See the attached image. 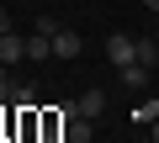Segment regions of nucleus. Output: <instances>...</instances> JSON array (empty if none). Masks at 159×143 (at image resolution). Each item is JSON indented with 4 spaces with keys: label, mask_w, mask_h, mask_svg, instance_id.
I'll return each mask as SVG.
<instances>
[{
    "label": "nucleus",
    "mask_w": 159,
    "mask_h": 143,
    "mask_svg": "<svg viewBox=\"0 0 159 143\" xmlns=\"http://www.w3.org/2000/svg\"><path fill=\"white\" fill-rule=\"evenodd\" d=\"M11 143H32V138H11Z\"/></svg>",
    "instance_id": "15"
},
{
    "label": "nucleus",
    "mask_w": 159,
    "mask_h": 143,
    "mask_svg": "<svg viewBox=\"0 0 159 143\" xmlns=\"http://www.w3.org/2000/svg\"><path fill=\"white\" fill-rule=\"evenodd\" d=\"M148 132H154V143H159V122H148Z\"/></svg>",
    "instance_id": "14"
},
{
    "label": "nucleus",
    "mask_w": 159,
    "mask_h": 143,
    "mask_svg": "<svg viewBox=\"0 0 159 143\" xmlns=\"http://www.w3.org/2000/svg\"><path fill=\"white\" fill-rule=\"evenodd\" d=\"M143 6H148V11H154V16H159V0H143Z\"/></svg>",
    "instance_id": "13"
},
{
    "label": "nucleus",
    "mask_w": 159,
    "mask_h": 143,
    "mask_svg": "<svg viewBox=\"0 0 159 143\" xmlns=\"http://www.w3.org/2000/svg\"><path fill=\"white\" fill-rule=\"evenodd\" d=\"M21 58H27V37H21V32H6V37H0V64L11 69V64H21Z\"/></svg>",
    "instance_id": "2"
},
{
    "label": "nucleus",
    "mask_w": 159,
    "mask_h": 143,
    "mask_svg": "<svg viewBox=\"0 0 159 143\" xmlns=\"http://www.w3.org/2000/svg\"><path fill=\"white\" fill-rule=\"evenodd\" d=\"M32 101H37V96H32V85H16V90H11V106H16V111H27Z\"/></svg>",
    "instance_id": "9"
},
{
    "label": "nucleus",
    "mask_w": 159,
    "mask_h": 143,
    "mask_svg": "<svg viewBox=\"0 0 159 143\" xmlns=\"http://www.w3.org/2000/svg\"><path fill=\"white\" fill-rule=\"evenodd\" d=\"M11 90H16V80H11V69H6V64H0V106H6V101H11Z\"/></svg>",
    "instance_id": "11"
},
{
    "label": "nucleus",
    "mask_w": 159,
    "mask_h": 143,
    "mask_svg": "<svg viewBox=\"0 0 159 143\" xmlns=\"http://www.w3.org/2000/svg\"><path fill=\"white\" fill-rule=\"evenodd\" d=\"M138 64H148V69L159 64V42L154 37H138Z\"/></svg>",
    "instance_id": "8"
},
{
    "label": "nucleus",
    "mask_w": 159,
    "mask_h": 143,
    "mask_svg": "<svg viewBox=\"0 0 159 143\" xmlns=\"http://www.w3.org/2000/svg\"><path fill=\"white\" fill-rule=\"evenodd\" d=\"M6 32H16V27H11V11H0V37H6Z\"/></svg>",
    "instance_id": "12"
},
{
    "label": "nucleus",
    "mask_w": 159,
    "mask_h": 143,
    "mask_svg": "<svg viewBox=\"0 0 159 143\" xmlns=\"http://www.w3.org/2000/svg\"><path fill=\"white\" fill-rule=\"evenodd\" d=\"M80 48H85V42H80V32H69V27L53 32V58H80Z\"/></svg>",
    "instance_id": "3"
},
{
    "label": "nucleus",
    "mask_w": 159,
    "mask_h": 143,
    "mask_svg": "<svg viewBox=\"0 0 159 143\" xmlns=\"http://www.w3.org/2000/svg\"><path fill=\"white\" fill-rule=\"evenodd\" d=\"M101 111H106V90H85V96H80V117H90V122H96Z\"/></svg>",
    "instance_id": "6"
},
{
    "label": "nucleus",
    "mask_w": 159,
    "mask_h": 143,
    "mask_svg": "<svg viewBox=\"0 0 159 143\" xmlns=\"http://www.w3.org/2000/svg\"><path fill=\"white\" fill-rule=\"evenodd\" d=\"M64 143H96V122H90V117H74V122L64 127Z\"/></svg>",
    "instance_id": "4"
},
{
    "label": "nucleus",
    "mask_w": 159,
    "mask_h": 143,
    "mask_svg": "<svg viewBox=\"0 0 159 143\" xmlns=\"http://www.w3.org/2000/svg\"><path fill=\"white\" fill-rule=\"evenodd\" d=\"M106 58H111L117 69L138 64V37H127V32H111V37H106Z\"/></svg>",
    "instance_id": "1"
},
{
    "label": "nucleus",
    "mask_w": 159,
    "mask_h": 143,
    "mask_svg": "<svg viewBox=\"0 0 159 143\" xmlns=\"http://www.w3.org/2000/svg\"><path fill=\"white\" fill-rule=\"evenodd\" d=\"M133 122H159V101H143V106L133 111Z\"/></svg>",
    "instance_id": "10"
},
{
    "label": "nucleus",
    "mask_w": 159,
    "mask_h": 143,
    "mask_svg": "<svg viewBox=\"0 0 159 143\" xmlns=\"http://www.w3.org/2000/svg\"><path fill=\"white\" fill-rule=\"evenodd\" d=\"M122 85H127V90H143V85H148V64H127V69H122Z\"/></svg>",
    "instance_id": "7"
},
{
    "label": "nucleus",
    "mask_w": 159,
    "mask_h": 143,
    "mask_svg": "<svg viewBox=\"0 0 159 143\" xmlns=\"http://www.w3.org/2000/svg\"><path fill=\"white\" fill-rule=\"evenodd\" d=\"M27 58H32V64H48V58H53V37H48V32H32V37H27Z\"/></svg>",
    "instance_id": "5"
}]
</instances>
